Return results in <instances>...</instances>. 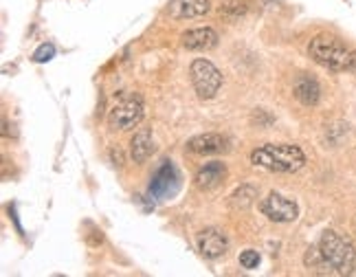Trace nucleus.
Returning <instances> with one entry per match:
<instances>
[{
    "label": "nucleus",
    "instance_id": "f03ea898",
    "mask_svg": "<svg viewBox=\"0 0 356 277\" xmlns=\"http://www.w3.org/2000/svg\"><path fill=\"white\" fill-rule=\"evenodd\" d=\"M251 163L277 174H293L306 165V155L293 143H266L251 152Z\"/></svg>",
    "mask_w": 356,
    "mask_h": 277
},
{
    "label": "nucleus",
    "instance_id": "9b49d317",
    "mask_svg": "<svg viewBox=\"0 0 356 277\" xmlns=\"http://www.w3.org/2000/svg\"><path fill=\"white\" fill-rule=\"evenodd\" d=\"M211 9V0H174L170 5L172 18H202Z\"/></svg>",
    "mask_w": 356,
    "mask_h": 277
},
{
    "label": "nucleus",
    "instance_id": "0eeeda50",
    "mask_svg": "<svg viewBox=\"0 0 356 277\" xmlns=\"http://www.w3.org/2000/svg\"><path fill=\"white\" fill-rule=\"evenodd\" d=\"M178 181H181V176H178L176 168L172 161H163L161 168L154 172L152 181H149V196L156 198V200H165L170 196H174L176 189H178Z\"/></svg>",
    "mask_w": 356,
    "mask_h": 277
},
{
    "label": "nucleus",
    "instance_id": "4468645a",
    "mask_svg": "<svg viewBox=\"0 0 356 277\" xmlns=\"http://www.w3.org/2000/svg\"><path fill=\"white\" fill-rule=\"evenodd\" d=\"M293 93L297 97V102H301L304 106H317L321 100V88L317 84V79L310 77V75H301L295 81Z\"/></svg>",
    "mask_w": 356,
    "mask_h": 277
},
{
    "label": "nucleus",
    "instance_id": "423d86ee",
    "mask_svg": "<svg viewBox=\"0 0 356 277\" xmlns=\"http://www.w3.org/2000/svg\"><path fill=\"white\" fill-rule=\"evenodd\" d=\"M259 212H262L268 220H273V223H293V220H297V216H299V207L295 205V200L282 196L277 191H273L259 203Z\"/></svg>",
    "mask_w": 356,
    "mask_h": 277
},
{
    "label": "nucleus",
    "instance_id": "f257e3e1",
    "mask_svg": "<svg viewBox=\"0 0 356 277\" xmlns=\"http://www.w3.org/2000/svg\"><path fill=\"white\" fill-rule=\"evenodd\" d=\"M308 55L319 66L327 68L334 73H352L356 75V51L339 42L337 38L330 35H317L310 40Z\"/></svg>",
    "mask_w": 356,
    "mask_h": 277
},
{
    "label": "nucleus",
    "instance_id": "aec40b11",
    "mask_svg": "<svg viewBox=\"0 0 356 277\" xmlns=\"http://www.w3.org/2000/svg\"><path fill=\"white\" fill-rule=\"evenodd\" d=\"M111 157H113V161H119V165H121V155H119V152L111 150Z\"/></svg>",
    "mask_w": 356,
    "mask_h": 277
},
{
    "label": "nucleus",
    "instance_id": "7ed1b4c3",
    "mask_svg": "<svg viewBox=\"0 0 356 277\" xmlns=\"http://www.w3.org/2000/svg\"><path fill=\"white\" fill-rule=\"evenodd\" d=\"M317 246H319L321 255L325 258V262L330 264V269L337 275H348V273L354 271L356 251H354L352 242L348 238H343L341 233H337L332 229L323 231Z\"/></svg>",
    "mask_w": 356,
    "mask_h": 277
},
{
    "label": "nucleus",
    "instance_id": "ddd939ff",
    "mask_svg": "<svg viewBox=\"0 0 356 277\" xmlns=\"http://www.w3.org/2000/svg\"><path fill=\"white\" fill-rule=\"evenodd\" d=\"M154 155V136H152V130L147 128H141L132 136L130 141V157L134 163H145L149 157Z\"/></svg>",
    "mask_w": 356,
    "mask_h": 277
},
{
    "label": "nucleus",
    "instance_id": "a211bd4d",
    "mask_svg": "<svg viewBox=\"0 0 356 277\" xmlns=\"http://www.w3.org/2000/svg\"><path fill=\"white\" fill-rule=\"evenodd\" d=\"M240 264H242V269H246V271L257 269V267H259V253L253 251V248H246V251L240 253Z\"/></svg>",
    "mask_w": 356,
    "mask_h": 277
},
{
    "label": "nucleus",
    "instance_id": "9d476101",
    "mask_svg": "<svg viewBox=\"0 0 356 277\" xmlns=\"http://www.w3.org/2000/svg\"><path fill=\"white\" fill-rule=\"evenodd\" d=\"M183 47L187 51H209L218 45V33L211 26H200V29H189L181 35Z\"/></svg>",
    "mask_w": 356,
    "mask_h": 277
},
{
    "label": "nucleus",
    "instance_id": "6ab92c4d",
    "mask_svg": "<svg viewBox=\"0 0 356 277\" xmlns=\"http://www.w3.org/2000/svg\"><path fill=\"white\" fill-rule=\"evenodd\" d=\"M53 55H56V47L53 45H42L35 53H33V62L38 64H44V62H51Z\"/></svg>",
    "mask_w": 356,
    "mask_h": 277
},
{
    "label": "nucleus",
    "instance_id": "6e6552de",
    "mask_svg": "<svg viewBox=\"0 0 356 277\" xmlns=\"http://www.w3.org/2000/svg\"><path fill=\"white\" fill-rule=\"evenodd\" d=\"M187 150L191 155H222V152L229 150V138L216 132L198 134L187 141Z\"/></svg>",
    "mask_w": 356,
    "mask_h": 277
},
{
    "label": "nucleus",
    "instance_id": "dca6fc26",
    "mask_svg": "<svg viewBox=\"0 0 356 277\" xmlns=\"http://www.w3.org/2000/svg\"><path fill=\"white\" fill-rule=\"evenodd\" d=\"M304 262H306V267H308L312 273H319V275H332V273H334V271L330 269V264L325 262V258L321 255L319 246H310V248H308V253H306V258H304Z\"/></svg>",
    "mask_w": 356,
    "mask_h": 277
},
{
    "label": "nucleus",
    "instance_id": "f8f14e48",
    "mask_svg": "<svg viewBox=\"0 0 356 277\" xmlns=\"http://www.w3.org/2000/svg\"><path fill=\"white\" fill-rule=\"evenodd\" d=\"M225 176H227V168H225V163L220 161H211V163H204L202 168L196 172V187L198 189H213L218 187L222 181H225Z\"/></svg>",
    "mask_w": 356,
    "mask_h": 277
},
{
    "label": "nucleus",
    "instance_id": "1a4fd4ad",
    "mask_svg": "<svg viewBox=\"0 0 356 277\" xmlns=\"http://www.w3.org/2000/svg\"><path fill=\"white\" fill-rule=\"evenodd\" d=\"M229 248V240L225 238L222 231L218 229H204L198 235V251L204 260H218L227 253Z\"/></svg>",
    "mask_w": 356,
    "mask_h": 277
},
{
    "label": "nucleus",
    "instance_id": "f3484780",
    "mask_svg": "<svg viewBox=\"0 0 356 277\" xmlns=\"http://www.w3.org/2000/svg\"><path fill=\"white\" fill-rule=\"evenodd\" d=\"M244 11H246V7L242 3H238V0H229V3H225L220 7V16L227 18V20H236V18L242 16Z\"/></svg>",
    "mask_w": 356,
    "mask_h": 277
},
{
    "label": "nucleus",
    "instance_id": "39448f33",
    "mask_svg": "<svg viewBox=\"0 0 356 277\" xmlns=\"http://www.w3.org/2000/svg\"><path fill=\"white\" fill-rule=\"evenodd\" d=\"M143 119V102L139 95L128 97V100L119 102L111 115H108V126L113 130H132L134 126H139Z\"/></svg>",
    "mask_w": 356,
    "mask_h": 277
},
{
    "label": "nucleus",
    "instance_id": "20e7f679",
    "mask_svg": "<svg viewBox=\"0 0 356 277\" xmlns=\"http://www.w3.org/2000/svg\"><path fill=\"white\" fill-rule=\"evenodd\" d=\"M191 86L200 100H213L222 86V73L209 60H194L189 66Z\"/></svg>",
    "mask_w": 356,
    "mask_h": 277
},
{
    "label": "nucleus",
    "instance_id": "2eb2a0df",
    "mask_svg": "<svg viewBox=\"0 0 356 277\" xmlns=\"http://www.w3.org/2000/svg\"><path fill=\"white\" fill-rule=\"evenodd\" d=\"M255 198H257V187H253V185H240L234 193H231L229 203H231L234 209L244 212V209H249V207L255 203Z\"/></svg>",
    "mask_w": 356,
    "mask_h": 277
}]
</instances>
